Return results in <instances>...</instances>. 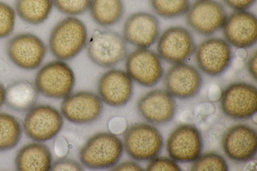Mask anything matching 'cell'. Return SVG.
<instances>
[{"instance_id":"obj_1","label":"cell","mask_w":257,"mask_h":171,"mask_svg":"<svg viewBox=\"0 0 257 171\" xmlns=\"http://www.w3.org/2000/svg\"><path fill=\"white\" fill-rule=\"evenodd\" d=\"M87 40L85 24L77 17L67 16L52 29L49 48L58 60L65 61L77 56L86 46Z\"/></svg>"},{"instance_id":"obj_38","label":"cell","mask_w":257,"mask_h":171,"mask_svg":"<svg viewBox=\"0 0 257 171\" xmlns=\"http://www.w3.org/2000/svg\"><path fill=\"white\" fill-rule=\"evenodd\" d=\"M198 111L204 115L210 114L214 112V107L211 104L205 103L199 106Z\"/></svg>"},{"instance_id":"obj_9","label":"cell","mask_w":257,"mask_h":171,"mask_svg":"<svg viewBox=\"0 0 257 171\" xmlns=\"http://www.w3.org/2000/svg\"><path fill=\"white\" fill-rule=\"evenodd\" d=\"M62 115L55 108L48 105L33 107L25 116L23 127L26 135L38 142L49 140L62 128Z\"/></svg>"},{"instance_id":"obj_27","label":"cell","mask_w":257,"mask_h":171,"mask_svg":"<svg viewBox=\"0 0 257 171\" xmlns=\"http://www.w3.org/2000/svg\"><path fill=\"white\" fill-rule=\"evenodd\" d=\"M191 169L196 171H226L228 167L226 161L221 155L210 152L200 154L193 161Z\"/></svg>"},{"instance_id":"obj_10","label":"cell","mask_w":257,"mask_h":171,"mask_svg":"<svg viewBox=\"0 0 257 171\" xmlns=\"http://www.w3.org/2000/svg\"><path fill=\"white\" fill-rule=\"evenodd\" d=\"M196 47L191 32L181 26L167 29L157 40V54L161 59L173 64L184 62L194 53Z\"/></svg>"},{"instance_id":"obj_22","label":"cell","mask_w":257,"mask_h":171,"mask_svg":"<svg viewBox=\"0 0 257 171\" xmlns=\"http://www.w3.org/2000/svg\"><path fill=\"white\" fill-rule=\"evenodd\" d=\"M38 91L31 82L23 80L16 81L6 88L5 102L12 109L26 111L35 105Z\"/></svg>"},{"instance_id":"obj_18","label":"cell","mask_w":257,"mask_h":171,"mask_svg":"<svg viewBox=\"0 0 257 171\" xmlns=\"http://www.w3.org/2000/svg\"><path fill=\"white\" fill-rule=\"evenodd\" d=\"M97 90L98 96L104 103L111 107H122L132 97L133 80L125 71L111 69L99 78Z\"/></svg>"},{"instance_id":"obj_8","label":"cell","mask_w":257,"mask_h":171,"mask_svg":"<svg viewBox=\"0 0 257 171\" xmlns=\"http://www.w3.org/2000/svg\"><path fill=\"white\" fill-rule=\"evenodd\" d=\"M7 52L9 59L15 65L24 70H33L42 63L47 47L37 35L28 32L22 33L10 40Z\"/></svg>"},{"instance_id":"obj_39","label":"cell","mask_w":257,"mask_h":171,"mask_svg":"<svg viewBox=\"0 0 257 171\" xmlns=\"http://www.w3.org/2000/svg\"><path fill=\"white\" fill-rule=\"evenodd\" d=\"M236 56L237 59L243 61L247 58L248 54L245 49H237Z\"/></svg>"},{"instance_id":"obj_3","label":"cell","mask_w":257,"mask_h":171,"mask_svg":"<svg viewBox=\"0 0 257 171\" xmlns=\"http://www.w3.org/2000/svg\"><path fill=\"white\" fill-rule=\"evenodd\" d=\"M127 43L121 34L110 30L95 31L86 44L87 56L96 65L112 67L127 55Z\"/></svg>"},{"instance_id":"obj_15","label":"cell","mask_w":257,"mask_h":171,"mask_svg":"<svg viewBox=\"0 0 257 171\" xmlns=\"http://www.w3.org/2000/svg\"><path fill=\"white\" fill-rule=\"evenodd\" d=\"M222 148L231 160L245 162L252 160L257 151L256 130L245 124H238L229 128L222 139Z\"/></svg>"},{"instance_id":"obj_40","label":"cell","mask_w":257,"mask_h":171,"mask_svg":"<svg viewBox=\"0 0 257 171\" xmlns=\"http://www.w3.org/2000/svg\"><path fill=\"white\" fill-rule=\"evenodd\" d=\"M6 99V88L0 83V108L5 102Z\"/></svg>"},{"instance_id":"obj_28","label":"cell","mask_w":257,"mask_h":171,"mask_svg":"<svg viewBox=\"0 0 257 171\" xmlns=\"http://www.w3.org/2000/svg\"><path fill=\"white\" fill-rule=\"evenodd\" d=\"M54 7L69 17H77L88 12L90 0H52Z\"/></svg>"},{"instance_id":"obj_13","label":"cell","mask_w":257,"mask_h":171,"mask_svg":"<svg viewBox=\"0 0 257 171\" xmlns=\"http://www.w3.org/2000/svg\"><path fill=\"white\" fill-rule=\"evenodd\" d=\"M103 110V103L98 95L82 91L70 93L61 104L63 116L77 124H88L97 120Z\"/></svg>"},{"instance_id":"obj_37","label":"cell","mask_w":257,"mask_h":171,"mask_svg":"<svg viewBox=\"0 0 257 171\" xmlns=\"http://www.w3.org/2000/svg\"><path fill=\"white\" fill-rule=\"evenodd\" d=\"M222 93V91L219 86L212 84L208 89V98L211 101H216L220 99Z\"/></svg>"},{"instance_id":"obj_24","label":"cell","mask_w":257,"mask_h":171,"mask_svg":"<svg viewBox=\"0 0 257 171\" xmlns=\"http://www.w3.org/2000/svg\"><path fill=\"white\" fill-rule=\"evenodd\" d=\"M53 7L52 0H16L15 10L23 22L36 26L48 19Z\"/></svg>"},{"instance_id":"obj_32","label":"cell","mask_w":257,"mask_h":171,"mask_svg":"<svg viewBox=\"0 0 257 171\" xmlns=\"http://www.w3.org/2000/svg\"><path fill=\"white\" fill-rule=\"evenodd\" d=\"M108 128L110 132L116 135L124 133L127 129V121L122 117H113L108 122Z\"/></svg>"},{"instance_id":"obj_33","label":"cell","mask_w":257,"mask_h":171,"mask_svg":"<svg viewBox=\"0 0 257 171\" xmlns=\"http://www.w3.org/2000/svg\"><path fill=\"white\" fill-rule=\"evenodd\" d=\"M256 0H222L223 3L234 11H245L252 7Z\"/></svg>"},{"instance_id":"obj_26","label":"cell","mask_w":257,"mask_h":171,"mask_svg":"<svg viewBox=\"0 0 257 171\" xmlns=\"http://www.w3.org/2000/svg\"><path fill=\"white\" fill-rule=\"evenodd\" d=\"M151 7L158 16L174 19L185 15L190 5V0H149Z\"/></svg>"},{"instance_id":"obj_34","label":"cell","mask_w":257,"mask_h":171,"mask_svg":"<svg viewBox=\"0 0 257 171\" xmlns=\"http://www.w3.org/2000/svg\"><path fill=\"white\" fill-rule=\"evenodd\" d=\"M69 145L65 137H57L54 143V151L55 154L61 158L65 157L68 153Z\"/></svg>"},{"instance_id":"obj_19","label":"cell","mask_w":257,"mask_h":171,"mask_svg":"<svg viewBox=\"0 0 257 171\" xmlns=\"http://www.w3.org/2000/svg\"><path fill=\"white\" fill-rule=\"evenodd\" d=\"M164 81L167 90L174 97L180 99L194 97L202 85L199 71L184 62L174 64L167 72Z\"/></svg>"},{"instance_id":"obj_29","label":"cell","mask_w":257,"mask_h":171,"mask_svg":"<svg viewBox=\"0 0 257 171\" xmlns=\"http://www.w3.org/2000/svg\"><path fill=\"white\" fill-rule=\"evenodd\" d=\"M16 13L11 6L0 1V39L6 38L13 33L16 24Z\"/></svg>"},{"instance_id":"obj_23","label":"cell","mask_w":257,"mask_h":171,"mask_svg":"<svg viewBox=\"0 0 257 171\" xmlns=\"http://www.w3.org/2000/svg\"><path fill=\"white\" fill-rule=\"evenodd\" d=\"M88 12L97 25L108 27L122 19L125 6L123 0H90Z\"/></svg>"},{"instance_id":"obj_30","label":"cell","mask_w":257,"mask_h":171,"mask_svg":"<svg viewBox=\"0 0 257 171\" xmlns=\"http://www.w3.org/2000/svg\"><path fill=\"white\" fill-rule=\"evenodd\" d=\"M146 170L149 171H180L181 168L176 161L171 158L157 156L150 160L146 167Z\"/></svg>"},{"instance_id":"obj_35","label":"cell","mask_w":257,"mask_h":171,"mask_svg":"<svg viewBox=\"0 0 257 171\" xmlns=\"http://www.w3.org/2000/svg\"><path fill=\"white\" fill-rule=\"evenodd\" d=\"M111 170H143V168L133 161H125L116 164L111 168Z\"/></svg>"},{"instance_id":"obj_4","label":"cell","mask_w":257,"mask_h":171,"mask_svg":"<svg viewBox=\"0 0 257 171\" xmlns=\"http://www.w3.org/2000/svg\"><path fill=\"white\" fill-rule=\"evenodd\" d=\"M75 76L71 68L64 61L47 63L37 72L34 85L38 92L53 99H63L75 85Z\"/></svg>"},{"instance_id":"obj_20","label":"cell","mask_w":257,"mask_h":171,"mask_svg":"<svg viewBox=\"0 0 257 171\" xmlns=\"http://www.w3.org/2000/svg\"><path fill=\"white\" fill-rule=\"evenodd\" d=\"M137 109L141 115L148 122L161 125L173 119L176 111V102L167 90L154 89L139 100Z\"/></svg>"},{"instance_id":"obj_31","label":"cell","mask_w":257,"mask_h":171,"mask_svg":"<svg viewBox=\"0 0 257 171\" xmlns=\"http://www.w3.org/2000/svg\"><path fill=\"white\" fill-rule=\"evenodd\" d=\"M82 166L76 161L64 157L52 164L50 170H82Z\"/></svg>"},{"instance_id":"obj_11","label":"cell","mask_w":257,"mask_h":171,"mask_svg":"<svg viewBox=\"0 0 257 171\" xmlns=\"http://www.w3.org/2000/svg\"><path fill=\"white\" fill-rule=\"evenodd\" d=\"M194 53L200 70L211 77L223 74L232 59L230 45L218 37L209 38L201 42L196 46Z\"/></svg>"},{"instance_id":"obj_17","label":"cell","mask_w":257,"mask_h":171,"mask_svg":"<svg viewBox=\"0 0 257 171\" xmlns=\"http://www.w3.org/2000/svg\"><path fill=\"white\" fill-rule=\"evenodd\" d=\"M225 40L237 49L250 48L256 43L257 20L248 10L234 11L222 26Z\"/></svg>"},{"instance_id":"obj_6","label":"cell","mask_w":257,"mask_h":171,"mask_svg":"<svg viewBox=\"0 0 257 171\" xmlns=\"http://www.w3.org/2000/svg\"><path fill=\"white\" fill-rule=\"evenodd\" d=\"M220 107L228 117L235 120L251 118L257 111V89L244 82L230 84L222 91Z\"/></svg>"},{"instance_id":"obj_21","label":"cell","mask_w":257,"mask_h":171,"mask_svg":"<svg viewBox=\"0 0 257 171\" xmlns=\"http://www.w3.org/2000/svg\"><path fill=\"white\" fill-rule=\"evenodd\" d=\"M16 168L21 171H48L52 165V154L45 144L36 142L22 147L16 155Z\"/></svg>"},{"instance_id":"obj_2","label":"cell","mask_w":257,"mask_h":171,"mask_svg":"<svg viewBox=\"0 0 257 171\" xmlns=\"http://www.w3.org/2000/svg\"><path fill=\"white\" fill-rule=\"evenodd\" d=\"M123 149L122 141L116 135L99 132L86 141L79 156L82 164L88 168H111L120 160Z\"/></svg>"},{"instance_id":"obj_7","label":"cell","mask_w":257,"mask_h":171,"mask_svg":"<svg viewBox=\"0 0 257 171\" xmlns=\"http://www.w3.org/2000/svg\"><path fill=\"white\" fill-rule=\"evenodd\" d=\"M125 71L139 85L152 87L162 79L164 70L160 58L149 48H136L125 57Z\"/></svg>"},{"instance_id":"obj_36","label":"cell","mask_w":257,"mask_h":171,"mask_svg":"<svg viewBox=\"0 0 257 171\" xmlns=\"http://www.w3.org/2000/svg\"><path fill=\"white\" fill-rule=\"evenodd\" d=\"M256 52H253L249 57L246 67L249 75L255 80L256 79Z\"/></svg>"},{"instance_id":"obj_14","label":"cell","mask_w":257,"mask_h":171,"mask_svg":"<svg viewBox=\"0 0 257 171\" xmlns=\"http://www.w3.org/2000/svg\"><path fill=\"white\" fill-rule=\"evenodd\" d=\"M203 147L201 134L194 125L182 124L169 135L166 148L171 158L176 162L195 161L201 154Z\"/></svg>"},{"instance_id":"obj_16","label":"cell","mask_w":257,"mask_h":171,"mask_svg":"<svg viewBox=\"0 0 257 171\" xmlns=\"http://www.w3.org/2000/svg\"><path fill=\"white\" fill-rule=\"evenodd\" d=\"M160 29L159 21L156 16L140 11L126 18L122 35L127 43L137 48H149L157 41Z\"/></svg>"},{"instance_id":"obj_25","label":"cell","mask_w":257,"mask_h":171,"mask_svg":"<svg viewBox=\"0 0 257 171\" xmlns=\"http://www.w3.org/2000/svg\"><path fill=\"white\" fill-rule=\"evenodd\" d=\"M22 136L21 125L12 115L0 113V151L14 148Z\"/></svg>"},{"instance_id":"obj_12","label":"cell","mask_w":257,"mask_h":171,"mask_svg":"<svg viewBox=\"0 0 257 171\" xmlns=\"http://www.w3.org/2000/svg\"><path fill=\"white\" fill-rule=\"evenodd\" d=\"M185 15L189 27L203 36L222 29L227 17L223 6L215 0H197L190 4Z\"/></svg>"},{"instance_id":"obj_5","label":"cell","mask_w":257,"mask_h":171,"mask_svg":"<svg viewBox=\"0 0 257 171\" xmlns=\"http://www.w3.org/2000/svg\"><path fill=\"white\" fill-rule=\"evenodd\" d=\"M163 143V136L156 127L146 123H137L124 132L123 146L134 159L147 161L159 155Z\"/></svg>"}]
</instances>
